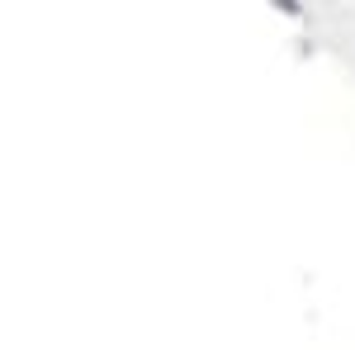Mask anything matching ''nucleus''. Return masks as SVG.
<instances>
[{"mask_svg":"<svg viewBox=\"0 0 355 350\" xmlns=\"http://www.w3.org/2000/svg\"><path fill=\"white\" fill-rule=\"evenodd\" d=\"M275 10H279V15H289V19H299L303 15V0H270Z\"/></svg>","mask_w":355,"mask_h":350,"instance_id":"f257e3e1","label":"nucleus"}]
</instances>
